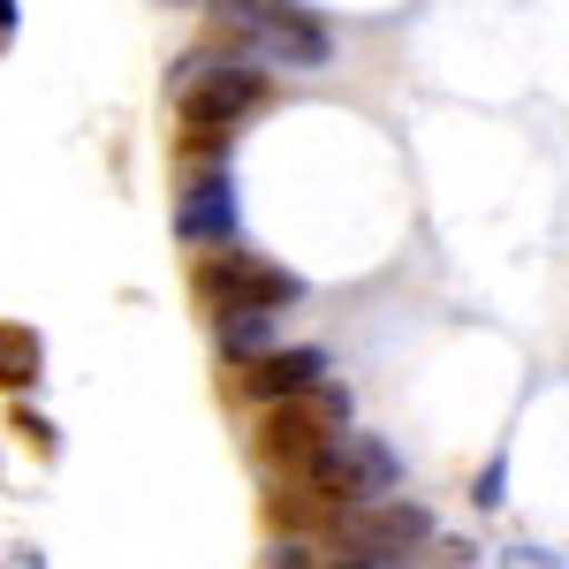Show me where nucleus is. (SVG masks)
<instances>
[{
	"instance_id": "3",
	"label": "nucleus",
	"mask_w": 569,
	"mask_h": 569,
	"mask_svg": "<svg viewBox=\"0 0 569 569\" xmlns=\"http://www.w3.org/2000/svg\"><path fill=\"white\" fill-rule=\"evenodd\" d=\"M213 31H236L273 61H327V31L297 0H213Z\"/></svg>"
},
{
	"instance_id": "5",
	"label": "nucleus",
	"mask_w": 569,
	"mask_h": 569,
	"mask_svg": "<svg viewBox=\"0 0 569 569\" xmlns=\"http://www.w3.org/2000/svg\"><path fill=\"white\" fill-rule=\"evenodd\" d=\"M236 228V190L220 168H198V182H182V206H176V236L182 243H213Z\"/></svg>"
},
{
	"instance_id": "10",
	"label": "nucleus",
	"mask_w": 569,
	"mask_h": 569,
	"mask_svg": "<svg viewBox=\"0 0 569 569\" xmlns=\"http://www.w3.org/2000/svg\"><path fill=\"white\" fill-rule=\"evenodd\" d=\"M0 31H16V0H0Z\"/></svg>"
},
{
	"instance_id": "4",
	"label": "nucleus",
	"mask_w": 569,
	"mask_h": 569,
	"mask_svg": "<svg viewBox=\"0 0 569 569\" xmlns=\"http://www.w3.org/2000/svg\"><path fill=\"white\" fill-rule=\"evenodd\" d=\"M190 289H198V305L206 311H273L297 297V273H281V266L251 259V251H213V259H198L190 273Z\"/></svg>"
},
{
	"instance_id": "2",
	"label": "nucleus",
	"mask_w": 569,
	"mask_h": 569,
	"mask_svg": "<svg viewBox=\"0 0 569 569\" xmlns=\"http://www.w3.org/2000/svg\"><path fill=\"white\" fill-rule=\"evenodd\" d=\"M335 440H342V395H289V402H266L259 418V456L273 471H297V479Z\"/></svg>"
},
{
	"instance_id": "8",
	"label": "nucleus",
	"mask_w": 569,
	"mask_h": 569,
	"mask_svg": "<svg viewBox=\"0 0 569 569\" xmlns=\"http://www.w3.org/2000/svg\"><path fill=\"white\" fill-rule=\"evenodd\" d=\"M16 433H23V440H31V448H39V456H46V448H53V433H46V426H39V418H16Z\"/></svg>"
},
{
	"instance_id": "6",
	"label": "nucleus",
	"mask_w": 569,
	"mask_h": 569,
	"mask_svg": "<svg viewBox=\"0 0 569 569\" xmlns=\"http://www.w3.org/2000/svg\"><path fill=\"white\" fill-rule=\"evenodd\" d=\"M319 372H327L319 350H273V357H251V365H243V395H251V402H289V395L319 388Z\"/></svg>"
},
{
	"instance_id": "1",
	"label": "nucleus",
	"mask_w": 569,
	"mask_h": 569,
	"mask_svg": "<svg viewBox=\"0 0 569 569\" xmlns=\"http://www.w3.org/2000/svg\"><path fill=\"white\" fill-rule=\"evenodd\" d=\"M266 99V77L243 69V61H198L176 77V107H182V168H220L228 152V130Z\"/></svg>"
},
{
	"instance_id": "7",
	"label": "nucleus",
	"mask_w": 569,
	"mask_h": 569,
	"mask_svg": "<svg viewBox=\"0 0 569 569\" xmlns=\"http://www.w3.org/2000/svg\"><path fill=\"white\" fill-rule=\"evenodd\" d=\"M39 365H46L39 335H31V327H16V319H0V388L23 395L31 380H39Z\"/></svg>"
},
{
	"instance_id": "9",
	"label": "nucleus",
	"mask_w": 569,
	"mask_h": 569,
	"mask_svg": "<svg viewBox=\"0 0 569 569\" xmlns=\"http://www.w3.org/2000/svg\"><path fill=\"white\" fill-rule=\"evenodd\" d=\"M8 569H46V555H39V547H16V555H8Z\"/></svg>"
}]
</instances>
